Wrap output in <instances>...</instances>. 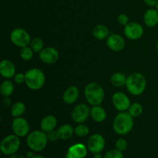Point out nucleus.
<instances>
[{
  "label": "nucleus",
  "mask_w": 158,
  "mask_h": 158,
  "mask_svg": "<svg viewBox=\"0 0 158 158\" xmlns=\"http://www.w3.org/2000/svg\"><path fill=\"white\" fill-rule=\"evenodd\" d=\"M125 86L131 95L140 96L144 92L146 89V78L140 73H133L127 77Z\"/></svg>",
  "instance_id": "1"
},
{
  "label": "nucleus",
  "mask_w": 158,
  "mask_h": 158,
  "mask_svg": "<svg viewBox=\"0 0 158 158\" xmlns=\"http://www.w3.org/2000/svg\"><path fill=\"white\" fill-rule=\"evenodd\" d=\"M134 127V117L128 112H120L117 114L113 122V128L116 134L127 135Z\"/></svg>",
  "instance_id": "2"
},
{
  "label": "nucleus",
  "mask_w": 158,
  "mask_h": 158,
  "mask_svg": "<svg viewBox=\"0 0 158 158\" xmlns=\"http://www.w3.org/2000/svg\"><path fill=\"white\" fill-rule=\"evenodd\" d=\"M85 99L92 106L100 105L103 103L105 92L101 85L97 83H89L84 88Z\"/></svg>",
  "instance_id": "3"
},
{
  "label": "nucleus",
  "mask_w": 158,
  "mask_h": 158,
  "mask_svg": "<svg viewBox=\"0 0 158 158\" xmlns=\"http://www.w3.org/2000/svg\"><path fill=\"white\" fill-rule=\"evenodd\" d=\"M48 140L46 132L43 131H34L28 134L26 143L31 151L40 152L46 148Z\"/></svg>",
  "instance_id": "4"
},
{
  "label": "nucleus",
  "mask_w": 158,
  "mask_h": 158,
  "mask_svg": "<svg viewBox=\"0 0 158 158\" xmlns=\"http://www.w3.org/2000/svg\"><path fill=\"white\" fill-rule=\"evenodd\" d=\"M25 75H26L25 83L30 89L38 90L44 86L45 82H46V77H45L44 73L41 69L32 68V69H29L25 73Z\"/></svg>",
  "instance_id": "5"
},
{
  "label": "nucleus",
  "mask_w": 158,
  "mask_h": 158,
  "mask_svg": "<svg viewBox=\"0 0 158 158\" xmlns=\"http://www.w3.org/2000/svg\"><path fill=\"white\" fill-rule=\"evenodd\" d=\"M21 145L19 137L15 134H9L2 139L0 144V150L4 155L11 156L19 151Z\"/></svg>",
  "instance_id": "6"
},
{
  "label": "nucleus",
  "mask_w": 158,
  "mask_h": 158,
  "mask_svg": "<svg viewBox=\"0 0 158 158\" xmlns=\"http://www.w3.org/2000/svg\"><path fill=\"white\" fill-rule=\"evenodd\" d=\"M10 40L15 46L20 48L29 46L32 40L29 32L22 28H16L12 31Z\"/></svg>",
  "instance_id": "7"
},
{
  "label": "nucleus",
  "mask_w": 158,
  "mask_h": 158,
  "mask_svg": "<svg viewBox=\"0 0 158 158\" xmlns=\"http://www.w3.org/2000/svg\"><path fill=\"white\" fill-rule=\"evenodd\" d=\"M12 130L14 134L17 135L19 137H23L28 136L29 134V122L23 117H16L14 118L12 123Z\"/></svg>",
  "instance_id": "8"
},
{
  "label": "nucleus",
  "mask_w": 158,
  "mask_h": 158,
  "mask_svg": "<svg viewBox=\"0 0 158 158\" xmlns=\"http://www.w3.org/2000/svg\"><path fill=\"white\" fill-rule=\"evenodd\" d=\"M90 116V109L87 105L84 103H80L77 105L71 113V117L73 120L77 123H83Z\"/></svg>",
  "instance_id": "9"
},
{
  "label": "nucleus",
  "mask_w": 158,
  "mask_h": 158,
  "mask_svg": "<svg viewBox=\"0 0 158 158\" xmlns=\"http://www.w3.org/2000/svg\"><path fill=\"white\" fill-rule=\"evenodd\" d=\"M125 36L131 40H137L141 38L143 35V28L140 23L130 22L123 29Z\"/></svg>",
  "instance_id": "10"
},
{
  "label": "nucleus",
  "mask_w": 158,
  "mask_h": 158,
  "mask_svg": "<svg viewBox=\"0 0 158 158\" xmlns=\"http://www.w3.org/2000/svg\"><path fill=\"white\" fill-rule=\"evenodd\" d=\"M112 103L116 110L120 112H126L131 105L128 96L122 92H117L113 95Z\"/></svg>",
  "instance_id": "11"
},
{
  "label": "nucleus",
  "mask_w": 158,
  "mask_h": 158,
  "mask_svg": "<svg viewBox=\"0 0 158 158\" xmlns=\"http://www.w3.org/2000/svg\"><path fill=\"white\" fill-rule=\"evenodd\" d=\"M105 148V139L101 134H94L87 140V148L93 154L100 153Z\"/></svg>",
  "instance_id": "12"
},
{
  "label": "nucleus",
  "mask_w": 158,
  "mask_h": 158,
  "mask_svg": "<svg viewBox=\"0 0 158 158\" xmlns=\"http://www.w3.org/2000/svg\"><path fill=\"white\" fill-rule=\"evenodd\" d=\"M60 54L57 49L53 47H46L40 52V59L43 63L53 64L58 61Z\"/></svg>",
  "instance_id": "13"
},
{
  "label": "nucleus",
  "mask_w": 158,
  "mask_h": 158,
  "mask_svg": "<svg viewBox=\"0 0 158 158\" xmlns=\"http://www.w3.org/2000/svg\"><path fill=\"white\" fill-rule=\"evenodd\" d=\"M106 45L108 48L114 52H120L125 47V40L123 36L119 34H110L106 39Z\"/></svg>",
  "instance_id": "14"
},
{
  "label": "nucleus",
  "mask_w": 158,
  "mask_h": 158,
  "mask_svg": "<svg viewBox=\"0 0 158 158\" xmlns=\"http://www.w3.org/2000/svg\"><path fill=\"white\" fill-rule=\"evenodd\" d=\"M87 149L83 143H76L68 149L66 158H85L87 155Z\"/></svg>",
  "instance_id": "15"
},
{
  "label": "nucleus",
  "mask_w": 158,
  "mask_h": 158,
  "mask_svg": "<svg viewBox=\"0 0 158 158\" xmlns=\"http://www.w3.org/2000/svg\"><path fill=\"white\" fill-rule=\"evenodd\" d=\"M0 74L3 78L7 80L15 77L16 73L14 63L9 60H3L0 63Z\"/></svg>",
  "instance_id": "16"
},
{
  "label": "nucleus",
  "mask_w": 158,
  "mask_h": 158,
  "mask_svg": "<svg viewBox=\"0 0 158 158\" xmlns=\"http://www.w3.org/2000/svg\"><path fill=\"white\" fill-rule=\"evenodd\" d=\"M79 96H80V91L77 86H69L63 93V100L66 104L72 105L77 102Z\"/></svg>",
  "instance_id": "17"
},
{
  "label": "nucleus",
  "mask_w": 158,
  "mask_h": 158,
  "mask_svg": "<svg viewBox=\"0 0 158 158\" xmlns=\"http://www.w3.org/2000/svg\"><path fill=\"white\" fill-rule=\"evenodd\" d=\"M57 125V119L53 115H46L43 117L40 123L41 131L46 133L54 131Z\"/></svg>",
  "instance_id": "18"
},
{
  "label": "nucleus",
  "mask_w": 158,
  "mask_h": 158,
  "mask_svg": "<svg viewBox=\"0 0 158 158\" xmlns=\"http://www.w3.org/2000/svg\"><path fill=\"white\" fill-rule=\"evenodd\" d=\"M143 22L148 27H154L158 23V11L157 9H150L145 12Z\"/></svg>",
  "instance_id": "19"
},
{
  "label": "nucleus",
  "mask_w": 158,
  "mask_h": 158,
  "mask_svg": "<svg viewBox=\"0 0 158 158\" xmlns=\"http://www.w3.org/2000/svg\"><path fill=\"white\" fill-rule=\"evenodd\" d=\"M90 117L97 123H102L106 118V110L100 105L93 106L90 109Z\"/></svg>",
  "instance_id": "20"
},
{
  "label": "nucleus",
  "mask_w": 158,
  "mask_h": 158,
  "mask_svg": "<svg viewBox=\"0 0 158 158\" xmlns=\"http://www.w3.org/2000/svg\"><path fill=\"white\" fill-rule=\"evenodd\" d=\"M73 127L70 124H63L58 128L57 130V134H58L59 140H66L71 138L74 134Z\"/></svg>",
  "instance_id": "21"
},
{
  "label": "nucleus",
  "mask_w": 158,
  "mask_h": 158,
  "mask_svg": "<svg viewBox=\"0 0 158 158\" xmlns=\"http://www.w3.org/2000/svg\"><path fill=\"white\" fill-rule=\"evenodd\" d=\"M93 35L95 37L97 40H103L105 39H107V37L110 35V30L107 26L104 25L99 24L94 26L92 31Z\"/></svg>",
  "instance_id": "22"
},
{
  "label": "nucleus",
  "mask_w": 158,
  "mask_h": 158,
  "mask_svg": "<svg viewBox=\"0 0 158 158\" xmlns=\"http://www.w3.org/2000/svg\"><path fill=\"white\" fill-rule=\"evenodd\" d=\"M26 112V105L23 102H15L11 107V115L14 118L20 117Z\"/></svg>",
  "instance_id": "23"
},
{
  "label": "nucleus",
  "mask_w": 158,
  "mask_h": 158,
  "mask_svg": "<svg viewBox=\"0 0 158 158\" xmlns=\"http://www.w3.org/2000/svg\"><path fill=\"white\" fill-rule=\"evenodd\" d=\"M127 77L121 73H115L110 77V83L115 87H122L126 84Z\"/></svg>",
  "instance_id": "24"
},
{
  "label": "nucleus",
  "mask_w": 158,
  "mask_h": 158,
  "mask_svg": "<svg viewBox=\"0 0 158 158\" xmlns=\"http://www.w3.org/2000/svg\"><path fill=\"white\" fill-rule=\"evenodd\" d=\"M14 91V85L12 81L7 80L2 82L0 86V93L2 97H10Z\"/></svg>",
  "instance_id": "25"
},
{
  "label": "nucleus",
  "mask_w": 158,
  "mask_h": 158,
  "mask_svg": "<svg viewBox=\"0 0 158 158\" xmlns=\"http://www.w3.org/2000/svg\"><path fill=\"white\" fill-rule=\"evenodd\" d=\"M127 111L131 117L134 118H137V117H140L143 113V106L140 103L136 102V103H131Z\"/></svg>",
  "instance_id": "26"
},
{
  "label": "nucleus",
  "mask_w": 158,
  "mask_h": 158,
  "mask_svg": "<svg viewBox=\"0 0 158 158\" xmlns=\"http://www.w3.org/2000/svg\"><path fill=\"white\" fill-rule=\"evenodd\" d=\"M29 46L35 53H40L44 49V43L40 38H34L31 40Z\"/></svg>",
  "instance_id": "27"
},
{
  "label": "nucleus",
  "mask_w": 158,
  "mask_h": 158,
  "mask_svg": "<svg viewBox=\"0 0 158 158\" xmlns=\"http://www.w3.org/2000/svg\"><path fill=\"white\" fill-rule=\"evenodd\" d=\"M33 50L31 49L30 46H27L21 48L19 51V56L25 61H29L33 56Z\"/></svg>",
  "instance_id": "28"
},
{
  "label": "nucleus",
  "mask_w": 158,
  "mask_h": 158,
  "mask_svg": "<svg viewBox=\"0 0 158 158\" xmlns=\"http://www.w3.org/2000/svg\"><path fill=\"white\" fill-rule=\"evenodd\" d=\"M89 133V129L86 125L83 123H79L74 130V134L79 137H85L87 136Z\"/></svg>",
  "instance_id": "29"
},
{
  "label": "nucleus",
  "mask_w": 158,
  "mask_h": 158,
  "mask_svg": "<svg viewBox=\"0 0 158 158\" xmlns=\"http://www.w3.org/2000/svg\"><path fill=\"white\" fill-rule=\"evenodd\" d=\"M103 158H123V154L122 151H118L117 149L110 150L105 154Z\"/></svg>",
  "instance_id": "30"
},
{
  "label": "nucleus",
  "mask_w": 158,
  "mask_h": 158,
  "mask_svg": "<svg viewBox=\"0 0 158 158\" xmlns=\"http://www.w3.org/2000/svg\"><path fill=\"white\" fill-rule=\"evenodd\" d=\"M127 147H128V143L125 139H123V138L118 139V140L115 142V148L118 150V151H122V152L126 151V150L127 149Z\"/></svg>",
  "instance_id": "31"
},
{
  "label": "nucleus",
  "mask_w": 158,
  "mask_h": 158,
  "mask_svg": "<svg viewBox=\"0 0 158 158\" xmlns=\"http://www.w3.org/2000/svg\"><path fill=\"white\" fill-rule=\"evenodd\" d=\"M117 21H118L119 24L121 25V26H127L128 23H130L129 22V18H128L127 15L126 14H120L117 17Z\"/></svg>",
  "instance_id": "32"
},
{
  "label": "nucleus",
  "mask_w": 158,
  "mask_h": 158,
  "mask_svg": "<svg viewBox=\"0 0 158 158\" xmlns=\"http://www.w3.org/2000/svg\"><path fill=\"white\" fill-rule=\"evenodd\" d=\"M14 80L18 84H23V83L26 82V75L22 73H18L14 77Z\"/></svg>",
  "instance_id": "33"
},
{
  "label": "nucleus",
  "mask_w": 158,
  "mask_h": 158,
  "mask_svg": "<svg viewBox=\"0 0 158 158\" xmlns=\"http://www.w3.org/2000/svg\"><path fill=\"white\" fill-rule=\"evenodd\" d=\"M47 134L48 140L51 142H55L57 140H59L58 134H57V131H52L49 133H46Z\"/></svg>",
  "instance_id": "34"
},
{
  "label": "nucleus",
  "mask_w": 158,
  "mask_h": 158,
  "mask_svg": "<svg viewBox=\"0 0 158 158\" xmlns=\"http://www.w3.org/2000/svg\"><path fill=\"white\" fill-rule=\"evenodd\" d=\"M11 100L9 98V97H3L2 99V105L5 107H9V106H11Z\"/></svg>",
  "instance_id": "35"
},
{
  "label": "nucleus",
  "mask_w": 158,
  "mask_h": 158,
  "mask_svg": "<svg viewBox=\"0 0 158 158\" xmlns=\"http://www.w3.org/2000/svg\"><path fill=\"white\" fill-rule=\"evenodd\" d=\"M145 2V4L148 6H151V7H154V6H157L158 0H143Z\"/></svg>",
  "instance_id": "36"
},
{
  "label": "nucleus",
  "mask_w": 158,
  "mask_h": 158,
  "mask_svg": "<svg viewBox=\"0 0 158 158\" xmlns=\"http://www.w3.org/2000/svg\"><path fill=\"white\" fill-rule=\"evenodd\" d=\"M35 154H34V151H28L26 154V158H33L35 157Z\"/></svg>",
  "instance_id": "37"
},
{
  "label": "nucleus",
  "mask_w": 158,
  "mask_h": 158,
  "mask_svg": "<svg viewBox=\"0 0 158 158\" xmlns=\"http://www.w3.org/2000/svg\"><path fill=\"white\" fill-rule=\"evenodd\" d=\"M9 158H26V156H23V155H22V154H12V155L9 156Z\"/></svg>",
  "instance_id": "38"
},
{
  "label": "nucleus",
  "mask_w": 158,
  "mask_h": 158,
  "mask_svg": "<svg viewBox=\"0 0 158 158\" xmlns=\"http://www.w3.org/2000/svg\"><path fill=\"white\" fill-rule=\"evenodd\" d=\"M94 158H103V157H102L100 153H97V154H94Z\"/></svg>",
  "instance_id": "39"
},
{
  "label": "nucleus",
  "mask_w": 158,
  "mask_h": 158,
  "mask_svg": "<svg viewBox=\"0 0 158 158\" xmlns=\"http://www.w3.org/2000/svg\"><path fill=\"white\" fill-rule=\"evenodd\" d=\"M33 158H46V157H44L43 156H41V155H35Z\"/></svg>",
  "instance_id": "40"
},
{
  "label": "nucleus",
  "mask_w": 158,
  "mask_h": 158,
  "mask_svg": "<svg viewBox=\"0 0 158 158\" xmlns=\"http://www.w3.org/2000/svg\"><path fill=\"white\" fill-rule=\"evenodd\" d=\"M156 49H157V53H158V43H157V46H156Z\"/></svg>",
  "instance_id": "41"
},
{
  "label": "nucleus",
  "mask_w": 158,
  "mask_h": 158,
  "mask_svg": "<svg viewBox=\"0 0 158 158\" xmlns=\"http://www.w3.org/2000/svg\"><path fill=\"white\" fill-rule=\"evenodd\" d=\"M156 9H157V10L158 11V2H157V6H156Z\"/></svg>",
  "instance_id": "42"
}]
</instances>
